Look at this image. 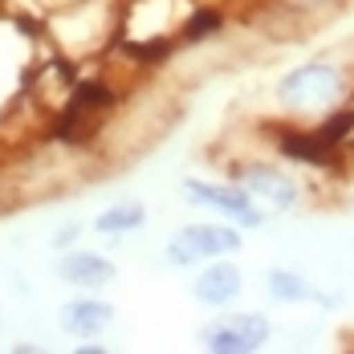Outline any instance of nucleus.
I'll return each mask as SVG.
<instances>
[{"label":"nucleus","instance_id":"nucleus-10","mask_svg":"<svg viewBox=\"0 0 354 354\" xmlns=\"http://www.w3.org/2000/svg\"><path fill=\"white\" fill-rule=\"evenodd\" d=\"M265 297L273 306H306V301H314V281L293 265H269L265 269Z\"/></svg>","mask_w":354,"mask_h":354},{"label":"nucleus","instance_id":"nucleus-3","mask_svg":"<svg viewBox=\"0 0 354 354\" xmlns=\"http://www.w3.org/2000/svg\"><path fill=\"white\" fill-rule=\"evenodd\" d=\"M228 176L257 200V208L269 216V220L293 216L301 204H306V196H310L306 179L297 176L281 155H273V159H269V155H265V159H261V155L232 159V171H228Z\"/></svg>","mask_w":354,"mask_h":354},{"label":"nucleus","instance_id":"nucleus-9","mask_svg":"<svg viewBox=\"0 0 354 354\" xmlns=\"http://www.w3.org/2000/svg\"><path fill=\"white\" fill-rule=\"evenodd\" d=\"M57 277L66 285H73V289L98 293V289H106V285L118 277V269H114L110 257L94 252V248H70V252H62V261H57Z\"/></svg>","mask_w":354,"mask_h":354},{"label":"nucleus","instance_id":"nucleus-11","mask_svg":"<svg viewBox=\"0 0 354 354\" xmlns=\"http://www.w3.org/2000/svg\"><path fill=\"white\" fill-rule=\"evenodd\" d=\"M224 25H228V12L220 8V4H192L187 12H183V21H179V45H208L212 37L224 33Z\"/></svg>","mask_w":354,"mask_h":354},{"label":"nucleus","instance_id":"nucleus-4","mask_svg":"<svg viewBox=\"0 0 354 354\" xmlns=\"http://www.w3.org/2000/svg\"><path fill=\"white\" fill-rule=\"evenodd\" d=\"M245 248V228L232 220H204V224H183L163 248V261L171 269H196L216 257H236Z\"/></svg>","mask_w":354,"mask_h":354},{"label":"nucleus","instance_id":"nucleus-5","mask_svg":"<svg viewBox=\"0 0 354 354\" xmlns=\"http://www.w3.org/2000/svg\"><path fill=\"white\" fill-rule=\"evenodd\" d=\"M179 192H183V200H187L192 208H204V212L220 216V220H232V224H241L245 232L269 224V216L257 208V200H252V196H248L232 176H228V179L187 176L183 183H179Z\"/></svg>","mask_w":354,"mask_h":354},{"label":"nucleus","instance_id":"nucleus-2","mask_svg":"<svg viewBox=\"0 0 354 354\" xmlns=\"http://www.w3.org/2000/svg\"><path fill=\"white\" fill-rule=\"evenodd\" d=\"M261 135L269 139L273 155H281L289 167H301L306 176L322 179H346L354 171V159L346 147L330 142L314 122H289V118H265Z\"/></svg>","mask_w":354,"mask_h":354},{"label":"nucleus","instance_id":"nucleus-12","mask_svg":"<svg viewBox=\"0 0 354 354\" xmlns=\"http://www.w3.org/2000/svg\"><path fill=\"white\" fill-rule=\"evenodd\" d=\"M142 224H147V204L142 200H114V204H106L102 212L94 216V232L110 236V241L139 232Z\"/></svg>","mask_w":354,"mask_h":354},{"label":"nucleus","instance_id":"nucleus-13","mask_svg":"<svg viewBox=\"0 0 354 354\" xmlns=\"http://www.w3.org/2000/svg\"><path fill=\"white\" fill-rule=\"evenodd\" d=\"M77 236H82V224H73V220H70V224H62V228L53 232V241H49V245H53V248H70Z\"/></svg>","mask_w":354,"mask_h":354},{"label":"nucleus","instance_id":"nucleus-7","mask_svg":"<svg viewBox=\"0 0 354 354\" xmlns=\"http://www.w3.org/2000/svg\"><path fill=\"white\" fill-rule=\"evenodd\" d=\"M192 297L208 310H232L245 297V273L241 265H232V257H216L204 261V269L192 277Z\"/></svg>","mask_w":354,"mask_h":354},{"label":"nucleus","instance_id":"nucleus-1","mask_svg":"<svg viewBox=\"0 0 354 354\" xmlns=\"http://www.w3.org/2000/svg\"><path fill=\"white\" fill-rule=\"evenodd\" d=\"M354 94V62L346 53H318L273 82V114L289 122H318Z\"/></svg>","mask_w":354,"mask_h":354},{"label":"nucleus","instance_id":"nucleus-8","mask_svg":"<svg viewBox=\"0 0 354 354\" xmlns=\"http://www.w3.org/2000/svg\"><path fill=\"white\" fill-rule=\"evenodd\" d=\"M118 318V310L110 306L106 297H70L62 310H57V326H62V334H70V338H98V334H106L110 326Z\"/></svg>","mask_w":354,"mask_h":354},{"label":"nucleus","instance_id":"nucleus-6","mask_svg":"<svg viewBox=\"0 0 354 354\" xmlns=\"http://www.w3.org/2000/svg\"><path fill=\"white\" fill-rule=\"evenodd\" d=\"M273 342V318L261 310H220L200 330V346L212 354H257Z\"/></svg>","mask_w":354,"mask_h":354}]
</instances>
